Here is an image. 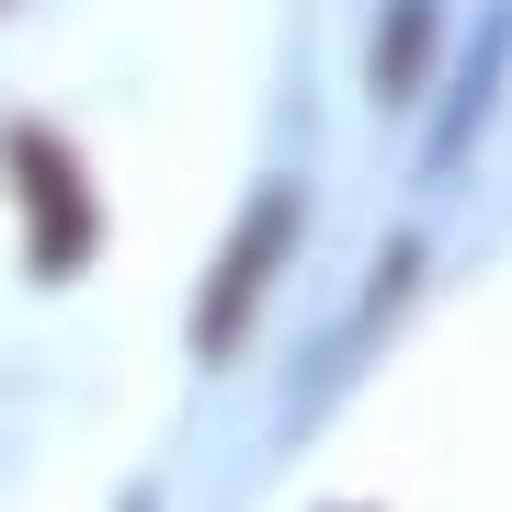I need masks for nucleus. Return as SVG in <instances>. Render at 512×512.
<instances>
[{
    "label": "nucleus",
    "instance_id": "obj_2",
    "mask_svg": "<svg viewBox=\"0 0 512 512\" xmlns=\"http://www.w3.org/2000/svg\"><path fill=\"white\" fill-rule=\"evenodd\" d=\"M285 228H296V194L274 183V194L251 205V228L228 239L217 285H205V319H194V342H205V353H228V342H239V308H251V296L274 285V262H285Z\"/></svg>",
    "mask_w": 512,
    "mask_h": 512
},
{
    "label": "nucleus",
    "instance_id": "obj_1",
    "mask_svg": "<svg viewBox=\"0 0 512 512\" xmlns=\"http://www.w3.org/2000/svg\"><path fill=\"white\" fill-rule=\"evenodd\" d=\"M12 183H23V217H35V274H80L92 262V183L69 171V148L12 126Z\"/></svg>",
    "mask_w": 512,
    "mask_h": 512
},
{
    "label": "nucleus",
    "instance_id": "obj_3",
    "mask_svg": "<svg viewBox=\"0 0 512 512\" xmlns=\"http://www.w3.org/2000/svg\"><path fill=\"white\" fill-rule=\"evenodd\" d=\"M421 12H433V0H399V12H387V57H376V92H410V80H421Z\"/></svg>",
    "mask_w": 512,
    "mask_h": 512
}]
</instances>
